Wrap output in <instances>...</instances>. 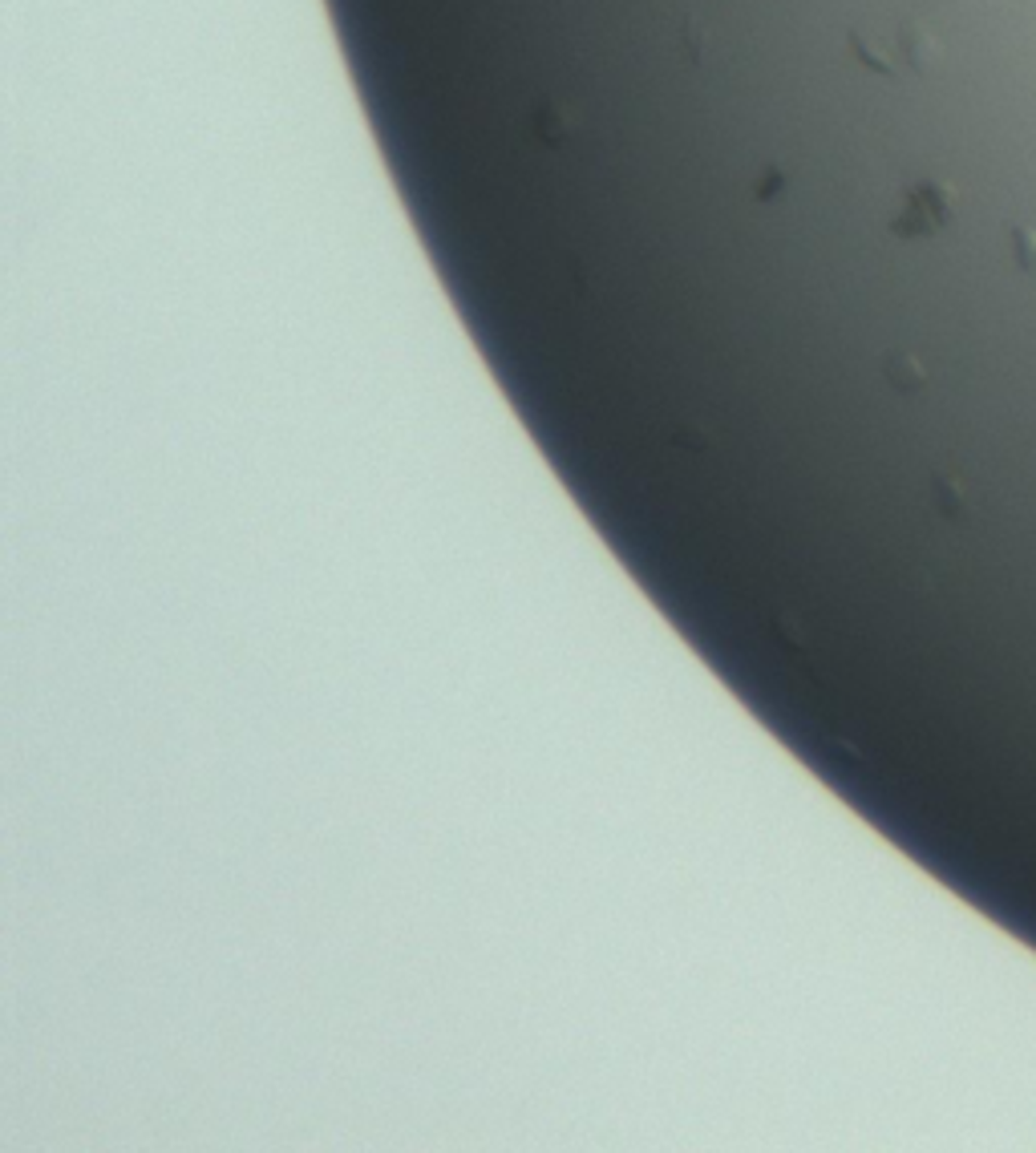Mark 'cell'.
Returning a JSON list of instances; mask_svg holds the SVG:
<instances>
[{
	"mask_svg": "<svg viewBox=\"0 0 1036 1153\" xmlns=\"http://www.w3.org/2000/svg\"><path fill=\"white\" fill-rule=\"evenodd\" d=\"M911 215L923 219V235H928V231H935V227L947 223V215H952V203H947V194L935 187V182H923V187L915 191V199H911Z\"/></svg>",
	"mask_w": 1036,
	"mask_h": 1153,
	"instance_id": "6da1fadb",
	"label": "cell"
},
{
	"mask_svg": "<svg viewBox=\"0 0 1036 1153\" xmlns=\"http://www.w3.org/2000/svg\"><path fill=\"white\" fill-rule=\"evenodd\" d=\"M1016 255H1020V263H1025V267H1036V235L1029 227L1016 231Z\"/></svg>",
	"mask_w": 1036,
	"mask_h": 1153,
	"instance_id": "7a4b0ae2",
	"label": "cell"
}]
</instances>
